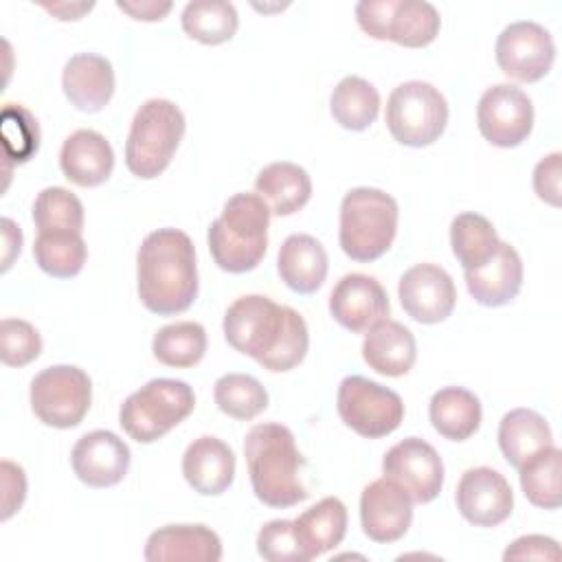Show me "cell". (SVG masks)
<instances>
[{
  "label": "cell",
  "mask_w": 562,
  "mask_h": 562,
  "mask_svg": "<svg viewBox=\"0 0 562 562\" xmlns=\"http://www.w3.org/2000/svg\"><path fill=\"white\" fill-rule=\"evenodd\" d=\"M226 342L250 356L272 373H283L303 362L310 347V331L303 316L263 294L239 296L224 314Z\"/></svg>",
  "instance_id": "obj_1"
},
{
  "label": "cell",
  "mask_w": 562,
  "mask_h": 562,
  "mask_svg": "<svg viewBox=\"0 0 562 562\" xmlns=\"http://www.w3.org/2000/svg\"><path fill=\"white\" fill-rule=\"evenodd\" d=\"M136 290L140 303L158 314L187 312L198 296V266L191 237L180 228H156L136 252Z\"/></svg>",
  "instance_id": "obj_2"
},
{
  "label": "cell",
  "mask_w": 562,
  "mask_h": 562,
  "mask_svg": "<svg viewBox=\"0 0 562 562\" xmlns=\"http://www.w3.org/2000/svg\"><path fill=\"white\" fill-rule=\"evenodd\" d=\"M244 457L252 492L263 505L285 509L310 496L299 474L305 461L288 426L274 422L252 426L244 439Z\"/></svg>",
  "instance_id": "obj_3"
},
{
  "label": "cell",
  "mask_w": 562,
  "mask_h": 562,
  "mask_svg": "<svg viewBox=\"0 0 562 562\" xmlns=\"http://www.w3.org/2000/svg\"><path fill=\"white\" fill-rule=\"evenodd\" d=\"M270 209L257 193H235L211 222L206 241L217 268L231 274L255 270L268 250Z\"/></svg>",
  "instance_id": "obj_4"
},
{
  "label": "cell",
  "mask_w": 562,
  "mask_h": 562,
  "mask_svg": "<svg viewBox=\"0 0 562 562\" xmlns=\"http://www.w3.org/2000/svg\"><path fill=\"white\" fill-rule=\"evenodd\" d=\"M400 209L393 195L375 187H356L340 202L338 241L342 252L360 263L380 259L397 233Z\"/></svg>",
  "instance_id": "obj_5"
},
{
  "label": "cell",
  "mask_w": 562,
  "mask_h": 562,
  "mask_svg": "<svg viewBox=\"0 0 562 562\" xmlns=\"http://www.w3.org/2000/svg\"><path fill=\"white\" fill-rule=\"evenodd\" d=\"M184 130V114L173 101H145L136 110L125 140V165L130 173L143 180L158 178L169 167Z\"/></svg>",
  "instance_id": "obj_6"
},
{
  "label": "cell",
  "mask_w": 562,
  "mask_h": 562,
  "mask_svg": "<svg viewBox=\"0 0 562 562\" xmlns=\"http://www.w3.org/2000/svg\"><path fill=\"white\" fill-rule=\"evenodd\" d=\"M195 406L193 389L182 380L156 378L127 395L119 424L138 443H154L184 422Z\"/></svg>",
  "instance_id": "obj_7"
},
{
  "label": "cell",
  "mask_w": 562,
  "mask_h": 562,
  "mask_svg": "<svg viewBox=\"0 0 562 562\" xmlns=\"http://www.w3.org/2000/svg\"><path fill=\"white\" fill-rule=\"evenodd\" d=\"M448 101L428 81H404L386 101V127L406 147H428L448 125Z\"/></svg>",
  "instance_id": "obj_8"
},
{
  "label": "cell",
  "mask_w": 562,
  "mask_h": 562,
  "mask_svg": "<svg viewBox=\"0 0 562 562\" xmlns=\"http://www.w3.org/2000/svg\"><path fill=\"white\" fill-rule=\"evenodd\" d=\"M31 408L35 417L53 428H75L81 424L92 402V382L75 364L42 369L31 380Z\"/></svg>",
  "instance_id": "obj_9"
},
{
  "label": "cell",
  "mask_w": 562,
  "mask_h": 562,
  "mask_svg": "<svg viewBox=\"0 0 562 562\" xmlns=\"http://www.w3.org/2000/svg\"><path fill=\"white\" fill-rule=\"evenodd\" d=\"M336 408L347 428L364 439H380L400 428L402 397L364 375H347L336 395Z\"/></svg>",
  "instance_id": "obj_10"
},
{
  "label": "cell",
  "mask_w": 562,
  "mask_h": 562,
  "mask_svg": "<svg viewBox=\"0 0 562 562\" xmlns=\"http://www.w3.org/2000/svg\"><path fill=\"white\" fill-rule=\"evenodd\" d=\"M494 53L498 68L507 77L520 83H533L551 70L555 59V44L542 24L518 20L501 31Z\"/></svg>",
  "instance_id": "obj_11"
},
{
  "label": "cell",
  "mask_w": 562,
  "mask_h": 562,
  "mask_svg": "<svg viewBox=\"0 0 562 562\" xmlns=\"http://www.w3.org/2000/svg\"><path fill=\"white\" fill-rule=\"evenodd\" d=\"M476 125L490 145L518 147L533 127L531 99L512 83H496L479 99Z\"/></svg>",
  "instance_id": "obj_12"
},
{
  "label": "cell",
  "mask_w": 562,
  "mask_h": 562,
  "mask_svg": "<svg viewBox=\"0 0 562 562\" xmlns=\"http://www.w3.org/2000/svg\"><path fill=\"white\" fill-rule=\"evenodd\" d=\"M382 472L397 483L413 503H430L443 487V461L439 452L419 437L397 441L382 459Z\"/></svg>",
  "instance_id": "obj_13"
},
{
  "label": "cell",
  "mask_w": 562,
  "mask_h": 562,
  "mask_svg": "<svg viewBox=\"0 0 562 562\" xmlns=\"http://www.w3.org/2000/svg\"><path fill=\"white\" fill-rule=\"evenodd\" d=\"M397 296L404 312L424 325L446 321L457 303L452 277L435 263H417L400 277Z\"/></svg>",
  "instance_id": "obj_14"
},
{
  "label": "cell",
  "mask_w": 562,
  "mask_h": 562,
  "mask_svg": "<svg viewBox=\"0 0 562 562\" xmlns=\"http://www.w3.org/2000/svg\"><path fill=\"white\" fill-rule=\"evenodd\" d=\"M457 509L476 527H496L505 522L514 509V492L507 479L487 465L470 468L457 485Z\"/></svg>",
  "instance_id": "obj_15"
},
{
  "label": "cell",
  "mask_w": 562,
  "mask_h": 562,
  "mask_svg": "<svg viewBox=\"0 0 562 562\" xmlns=\"http://www.w3.org/2000/svg\"><path fill=\"white\" fill-rule=\"evenodd\" d=\"M360 522L369 540L395 542L404 538L413 522V498L391 479H375L362 490Z\"/></svg>",
  "instance_id": "obj_16"
},
{
  "label": "cell",
  "mask_w": 562,
  "mask_h": 562,
  "mask_svg": "<svg viewBox=\"0 0 562 562\" xmlns=\"http://www.w3.org/2000/svg\"><path fill=\"white\" fill-rule=\"evenodd\" d=\"M329 312L338 325L360 334L389 318L391 303L382 283L362 272L345 274L329 294Z\"/></svg>",
  "instance_id": "obj_17"
},
{
  "label": "cell",
  "mask_w": 562,
  "mask_h": 562,
  "mask_svg": "<svg viewBox=\"0 0 562 562\" xmlns=\"http://www.w3.org/2000/svg\"><path fill=\"white\" fill-rule=\"evenodd\" d=\"M130 448L112 430H92L77 439L70 463L75 476L88 487H112L130 468Z\"/></svg>",
  "instance_id": "obj_18"
},
{
  "label": "cell",
  "mask_w": 562,
  "mask_h": 562,
  "mask_svg": "<svg viewBox=\"0 0 562 562\" xmlns=\"http://www.w3.org/2000/svg\"><path fill=\"white\" fill-rule=\"evenodd\" d=\"M147 562H217L222 540L206 525H165L149 533Z\"/></svg>",
  "instance_id": "obj_19"
},
{
  "label": "cell",
  "mask_w": 562,
  "mask_h": 562,
  "mask_svg": "<svg viewBox=\"0 0 562 562\" xmlns=\"http://www.w3.org/2000/svg\"><path fill=\"white\" fill-rule=\"evenodd\" d=\"M61 88L77 110L99 112L114 94V68L97 53H77L64 66Z\"/></svg>",
  "instance_id": "obj_20"
},
{
  "label": "cell",
  "mask_w": 562,
  "mask_h": 562,
  "mask_svg": "<svg viewBox=\"0 0 562 562\" xmlns=\"http://www.w3.org/2000/svg\"><path fill=\"white\" fill-rule=\"evenodd\" d=\"M182 474L193 492L202 496H220L235 479V454L228 443L217 437H198L182 454Z\"/></svg>",
  "instance_id": "obj_21"
},
{
  "label": "cell",
  "mask_w": 562,
  "mask_h": 562,
  "mask_svg": "<svg viewBox=\"0 0 562 562\" xmlns=\"http://www.w3.org/2000/svg\"><path fill=\"white\" fill-rule=\"evenodd\" d=\"M59 167L64 178L72 184L83 189L99 187L114 169L112 145L94 130H77L61 145Z\"/></svg>",
  "instance_id": "obj_22"
},
{
  "label": "cell",
  "mask_w": 562,
  "mask_h": 562,
  "mask_svg": "<svg viewBox=\"0 0 562 562\" xmlns=\"http://www.w3.org/2000/svg\"><path fill=\"white\" fill-rule=\"evenodd\" d=\"M465 285L472 299L485 307H501L516 299L522 288V261L518 250L501 241L494 257L476 270H465Z\"/></svg>",
  "instance_id": "obj_23"
},
{
  "label": "cell",
  "mask_w": 562,
  "mask_h": 562,
  "mask_svg": "<svg viewBox=\"0 0 562 562\" xmlns=\"http://www.w3.org/2000/svg\"><path fill=\"white\" fill-rule=\"evenodd\" d=\"M362 358L380 375H406L417 360V342L413 331L391 318L378 321L367 329L362 342Z\"/></svg>",
  "instance_id": "obj_24"
},
{
  "label": "cell",
  "mask_w": 562,
  "mask_h": 562,
  "mask_svg": "<svg viewBox=\"0 0 562 562\" xmlns=\"http://www.w3.org/2000/svg\"><path fill=\"white\" fill-rule=\"evenodd\" d=\"M325 246L303 233L285 237L277 255V270L281 281L296 294H314L327 279Z\"/></svg>",
  "instance_id": "obj_25"
},
{
  "label": "cell",
  "mask_w": 562,
  "mask_h": 562,
  "mask_svg": "<svg viewBox=\"0 0 562 562\" xmlns=\"http://www.w3.org/2000/svg\"><path fill=\"white\" fill-rule=\"evenodd\" d=\"M305 562L336 549L347 533V507L336 496H325L292 520Z\"/></svg>",
  "instance_id": "obj_26"
},
{
  "label": "cell",
  "mask_w": 562,
  "mask_h": 562,
  "mask_svg": "<svg viewBox=\"0 0 562 562\" xmlns=\"http://www.w3.org/2000/svg\"><path fill=\"white\" fill-rule=\"evenodd\" d=\"M255 193L268 204L272 215L288 217L310 202L312 180L301 165L279 160L257 173Z\"/></svg>",
  "instance_id": "obj_27"
},
{
  "label": "cell",
  "mask_w": 562,
  "mask_h": 562,
  "mask_svg": "<svg viewBox=\"0 0 562 562\" xmlns=\"http://www.w3.org/2000/svg\"><path fill=\"white\" fill-rule=\"evenodd\" d=\"M553 446L547 419L531 408H514L498 424V448L512 468L525 465L531 457Z\"/></svg>",
  "instance_id": "obj_28"
},
{
  "label": "cell",
  "mask_w": 562,
  "mask_h": 562,
  "mask_svg": "<svg viewBox=\"0 0 562 562\" xmlns=\"http://www.w3.org/2000/svg\"><path fill=\"white\" fill-rule=\"evenodd\" d=\"M428 415L432 428L441 437L450 441H465L479 430L483 411L472 391L463 386H443L430 397Z\"/></svg>",
  "instance_id": "obj_29"
},
{
  "label": "cell",
  "mask_w": 562,
  "mask_h": 562,
  "mask_svg": "<svg viewBox=\"0 0 562 562\" xmlns=\"http://www.w3.org/2000/svg\"><path fill=\"white\" fill-rule=\"evenodd\" d=\"M329 112L340 127L362 132L378 119L380 92L367 79L347 75L338 81L329 97Z\"/></svg>",
  "instance_id": "obj_30"
},
{
  "label": "cell",
  "mask_w": 562,
  "mask_h": 562,
  "mask_svg": "<svg viewBox=\"0 0 562 562\" xmlns=\"http://www.w3.org/2000/svg\"><path fill=\"white\" fill-rule=\"evenodd\" d=\"M498 244L501 239L492 222L481 213H459L450 224V246L463 272L487 263Z\"/></svg>",
  "instance_id": "obj_31"
},
{
  "label": "cell",
  "mask_w": 562,
  "mask_h": 562,
  "mask_svg": "<svg viewBox=\"0 0 562 562\" xmlns=\"http://www.w3.org/2000/svg\"><path fill=\"white\" fill-rule=\"evenodd\" d=\"M180 22H182V31L191 40L206 46H217L228 42L235 35L239 26V15L231 2L195 0L182 9Z\"/></svg>",
  "instance_id": "obj_32"
},
{
  "label": "cell",
  "mask_w": 562,
  "mask_h": 562,
  "mask_svg": "<svg viewBox=\"0 0 562 562\" xmlns=\"http://www.w3.org/2000/svg\"><path fill=\"white\" fill-rule=\"evenodd\" d=\"M441 29V18L435 4L426 0H395L386 40L406 46V48H422L435 42Z\"/></svg>",
  "instance_id": "obj_33"
},
{
  "label": "cell",
  "mask_w": 562,
  "mask_h": 562,
  "mask_svg": "<svg viewBox=\"0 0 562 562\" xmlns=\"http://www.w3.org/2000/svg\"><path fill=\"white\" fill-rule=\"evenodd\" d=\"M33 257L42 272L55 279L77 277L86 263L88 246L81 233L72 231H50L37 233L33 244Z\"/></svg>",
  "instance_id": "obj_34"
},
{
  "label": "cell",
  "mask_w": 562,
  "mask_h": 562,
  "mask_svg": "<svg viewBox=\"0 0 562 562\" xmlns=\"http://www.w3.org/2000/svg\"><path fill=\"white\" fill-rule=\"evenodd\" d=\"M154 358L167 367H195L206 351V331L200 323L178 321L160 327L151 340Z\"/></svg>",
  "instance_id": "obj_35"
},
{
  "label": "cell",
  "mask_w": 562,
  "mask_h": 562,
  "mask_svg": "<svg viewBox=\"0 0 562 562\" xmlns=\"http://www.w3.org/2000/svg\"><path fill=\"white\" fill-rule=\"evenodd\" d=\"M520 487L527 501L542 509H558L562 503L560 474H562V452L555 446L544 448L518 468Z\"/></svg>",
  "instance_id": "obj_36"
},
{
  "label": "cell",
  "mask_w": 562,
  "mask_h": 562,
  "mask_svg": "<svg viewBox=\"0 0 562 562\" xmlns=\"http://www.w3.org/2000/svg\"><path fill=\"white\" fill-rule=\"evenodd\" d=\"M213 397L217 408L233 419H255L268 408V391L248 373H224L215 380Z\"/></svg>",
  "instance_id": "obj_37"
},
{
  "label": "cell",
  "mask_w": 562,
  "mask_h": 562,
  "mask_svg": "<svg viewBox=\"0 0 562 562\" xmlns=\"http://www.w3.org/2000/svg\"><path fill=\"white\" fill-rule=\"evenodd\" d=\"M33 222L37 233L50 231H83V204L64 187H46L33 202Z\"/></svg>",
  "instance_id": "obj_38"
},
{
  "label": "cell",
  "mask_w": 562,
  "mask_h": 562,
  "mask_svg": "<svg viewBox=\"0 0 562 562\" xmlns=\"http://www.w3.org/2000/svg\"><path fill=\"white\" fill-rule=\"evenodd\" d=\"M4 151L11 160L26 162L40 147V127L35 116L22 105L7 103L2 110Z\"/></svg>",
  "instance_id": "obj_39"
},
{
  "label": "cell",
  "mask_w": 562,
  "mask_h": 562,
  "mask_svg": "<svg viewBox=\"0 0 562 562\" xmlns=\"http://www.w3.org/2000/svg\"><path fill=\"white\" fill-rule=\"evenodd\" d=\"M42 353L40 331L22 318H2L0 360L7 367H26Z\"/></svg>",
  "instance_id": "obj_40"
},
{
  "label": "cell",
  "mask_w": 562,
  "mask_h": 562,
  "mask_svg": "<svg viewBox=\"0 0 562 562\" xmlns=\"http://www.w3.org/2000/svg\"><path fill=\"white\" fill-rule=\"evenodd\" d=\"M257 553L268 562H305L292 520H270L257 533Z\"/></svg>",
  "instance_id": "obj_41"
},
{
  "label": "cell",
  "mask_w": 562,
  "mask_h": 562,
  "mask_svg": "<svg viewBox=\"0 0 562 562\" xmlns=\"http://www.w3.org/2000/svg\"><path fill=\"white\" fill-rule=\"evenodd\" d=\"M533 191L542 202L551 206L562 204V154L560 151H553L538 160V165L533 167Z\"/></svg>",
  "instance_id": "obj_42"
},
{
  "label": "cell",
  "mask_w": 562,
  "mask_h": 562,
  "mask_svg": "<svg viewBox=\"0 0 562 562\" xmlns=\"http://www.w3.org/2000/svg\"><path fill=\"white\" fill-rule=\"evenodd\" d=\"M503 560H560V547L553 538L529 533L516 538L503 553Z\"/></svg>",
  "instance_id": "obj_43"
},
{
  "label": "cell",
  "mask_w": 562,
  "mask_h": 562,
  "mask_svg": "<svg viewBox=\"0 0 562 562\" xmlns=\"http://www.w3.org/2000/svg\"><path fill=\"white\" fill-rule=\"evenodd\" d=\"M395 0H362L356 4L358 26L373 40H386V26Z\"/></svg>",
  "instance_id": "obj_44"
},
{
  "label": "cell",
  "mask_w": 562,
  "mask_h": 562,
  "mask_svg": "<svg viewBox=\"0 0 562 562\" xmlns=\"http://www.w3.org/2000/svg\"><path fill=\"white\" fill-rule=\"evenodd\" d=\"M2 520H9L26 498V476L13 461H2Z\"/></svg>",
  "instance_id": "obj_45"
},
{
  "label": "cell",
  "mask_w": 562,
  "mask_h": 562,
  "mask_svg": "<svg viewBox=\"0 0 562 562\" xmlns=\"http://www.w3.org/2000/svg\"><path fill=\"white\" fill-rule=\"evenodd\" d=\"M116 7L134 20L156 22L162 20L171 11V2H156V0H140V2H116Z\"/></svg>",
  "instance_id": "obj_46"
},
{
  "label": "cell",
  "mask_w": 562,
  "mask_h": 562,
  "mask_svg": "<svg viewBox=\"0 0 562 562\" xmlns=\"http://www.w3.org/2000/svg\"><path fill=\"white\" fill-rule=\"evenodd\" d=\"M2 270H9L22 248V231L9 217H2Z\"/></svg>",
  "instance_id": "obj_47"
},
{
  "label": "cell",
  "mask_w": 562,
  "mask_h": 562,
  "mask_svg": "<svg viewBox=\"0 0 562 562\" xmlns=\"http://www.w3.org/2000/svg\"><path fill=\"white\" fill-rule=\"evenodd\" d=\"M42 7L48 13H53L57 20L68 22V20H79L83 13H88L94 7V2H53V4L42 2Z\"/></svg>",
  "instance_id": "obj_48"
}]
</instances>
